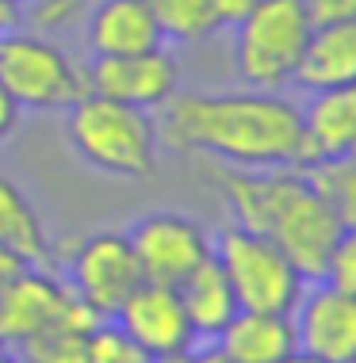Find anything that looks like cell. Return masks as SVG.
<instances>
[{
	"instance_id": "obj_1",
	"label": "cell",
	"mask_w": 356,
	"mask_h": 363,
	"mask_svg": "<svg viewBox=\"0 0 356 363\" xmlns=\"http://www.w3.org/2000/svg\"><path fill=\"white\" fill-rule=\"evenodd\" d=\"M157 138L234 169H303V107L276 92H173Z\"/></svg>"
},
{
	"instance_id": "obj_2",
	"label": "cell",
	"mask_w": 356,
	"mask_h": 363,
	"mask_svg": "<svg viewBox=\"0 0 356 363\" xmlns=\"http://www.w3.org/2000/svg\"><path fill=\"white\" fill-rule=\"evenodd\" d=\"M234 225L269 238L306 279H322L345 225L303 169H211Z\"/></svg>"
},
{
	"instance_id": "obj_3",
	"label": "cell",
	"mask_w": 356,
	"mask_h": 363,
	"mask_svg": "<svg viewBox=\"0 0 356 363\" xmlns=\"http://www.w3.org/2000/svg\"><path fill=\"white\" fill-rule=\"evenodd\" d=\"M65 134L77 157L107 176L142 180L157 169V123L142 107L85 92L69 107Z\"/></svg>"
},
{
	"instance_id": "obj_4",
	"label": "cell",
	"mask_w": 356,
	"mask_h": 363,
	"mask_svg": "<svg viewBox=\"0 0 356 363\" xmlns=\"http://www.w3.org/2000/svg\"><path fill=\"white\" fill-rule=\"evenodd\" d=\"M234 31L237 77L249 88L272 92V88L288 84L299 69L314 19L303 0H257Z\"/></svg>"
},
{
	"instance_id": "obj_5",
	"label": "cell",
	"mask_w": 356,
	"mask_h": 363,
	"mask_svg": "<svg viewBox=\"0 0 356 363\" xmlns=\"http://www.w3.org/2000/svg\"><path fill=\"white\" fill-rule=\"evenodd\" d=\"M211 252L230 279L242 310L291 313L295 302L303 298L306 283H311L269 238L249 233L242 225H226L219 241H211Z\"/></svg>"
},
{
	"instance_id": "obj_6",
	"label": "cell",
	"mask_w": 356,
	"mask_h": 363,
	"mask_svg": "<svg viewBox=\"0 0 356 363\" xmlns=\"http://www.w3.org/2000/svg\"><path fill=\"white\" fill-rule=\"evenodd\" d=\"M0 84L19 107L35 111H69L88 92L85 69L69 62L62 46L31 31L0 35Z\"/></svg>"
},
{
	"instance_id": "obj_7",
	"label": "cell",
	"mask_w": 356,
	"mask_h": 363,
	"mask_svg": "<svg viewBox=\"0 0 356 363\" xmlns=\"http://www.w3.org/2000/svg\"><path fill=\"white\" fill-rule=\"evenodd\" d=\"M138 283H142V268L126 233H92L69 257V291L100 318H115V310L131 298Z\"/></svg>"
},
{
	"instance_id": "obj_8",
	"label": "cell",
	"mask_w": 356,
	"mask_h": 363,
	"mask_svg": "<svg viewBox=\"0 0 356 363\" xmlns=\"http://www.w3.org/2000/svg\"><path fill=\"white\" fill-rule=\"evenodd\" d=\"M126 241H131V249L138 257L142 279L169 283V287H176L188 272H195L211 257V238L203 233V225L176 211L142 214L131 225Z\"/></svg>"
},
{
	"instance_id": "obj_9",
	"label": "cell",
	"mask_w": 356,
	"mask_h": 363,
	"mask_svg": "<svg viewBox=\"0 0 356 363\" xmlns=\"http://www.w3.org/2000/svg\"><path fill=\"white\" fill-rule=\"evenodd\" d=\"M295 340L322 363L356 359V294L333 287L330 279H314L291 310Z\"/></svg>"
},
{
	"instance_id": "obj_10",
	"label": "cell",
	"mask_w": 356,
	"mask_h": 363,
	"mask_svg": "<svg viewBox=\"0 0 356 363\" xmlns=\"http://www.w3.org/2000/svg\"><path fill=\"white\" fill-rule=\"evenodd\" d=\"M112 321L150 359L180 356V352H192V345H195V333H192V325H188L180 294H176V287H169V283L142 279L131 291V298L115 310Z\"/></svg>"
},
{
	"instance_id": "obj_11",
	"label": "cell",
	"mask_w": 356,
	"mask_h": 363,
	"mask_svg": "<svg viewBox=\"0 0 356 363\" xmlns=\"http://www.w3.org/2000/svg\"><path fill=\"white\" fill-rule=\"evenodd\" d=\"M85 84L96 96L153 111L176 92L180 69H176L173 54H165L157 46V50L123 54V57H92V65L85 69Z\"/></svg>"
},
{
	"instance_id": "obj_12",
	"label": "cell",
	"mask_w": 356,
	"mask_h": 363,
	"mask_svg": "<svg viewBox=\"0 0 356 363\" xmlns=\"http://www.w3.org/2000/svg\"><path fill=\"white\" fill-rule=\"evenodd\" d=\"M69 302V287L58 283L50 272H38L27 264L16 279L0 287V345H27L43 329L62 321Z\"/></svg>"
},
{
	"instance_id": "obj_13",
	"label": "cell",
	"mask_w": 356,
	"mask_h": 363,
	"mask_svg": "<svg viewBox=\"0 0 356 363\" xmlns=\"http://www.w3.org/2000/svg\"><path fill=\"white\" fill-rule=\"evenodd\" d=\"M165 43L150 0H92L88 12V50L92 57H123L157 50Z\"/></svg>"
},
{
	"instance_id": "obj_14",
	"label": "cell",
	"mask_w": 356,
	"mask_h": 363,
	"mask_svg": "<svg viewBox=\"0 0 356 363\" xmlns=\"http://www.w3.org/2000/svg\"><path fill=\"white\" fill-rule=\"evenodd\" d=\"M356 153V84L325 88L303 111V164Z\"/></svg>"
},
{
	"instance_id": "obj_15",
	"label": "cell",
	"mask_w": 356,
	"mask_h": 363,
	"mask_svg": "<svg viewBox=\"0 0 356 363\" xmlns=\"http://www.w3.org/2000/svg\"><path fill=\"white\" fill-rule=\"evenodd\" d=\"M291 81H299L306 92L356 84V19L314 23L311 43H306L303 62Z\"/></svg>"
},
{
	"instance_id": "obj_16",
	"label": "cell",
	"mask_w": 356,
	"mask_h": 363,
	"mask_svg": "<svg viewBox=\"0 0 356 363\" xmlns=\"http://www.w3.org/2000/svg\"><path fill=\"white\" fill-rule=\"evenodd\" d=\"M230 359L237 363H280L299 348L291 313H264V310H237L234 321L215 337Z\"/></svg>"
},
{
	"instance_id": "obj_17",
	"label": "cell",
	"mask_w": 356,
	"mask_h": 363,
	"mask_svg": "<svg viewBox=\"0 0 356 363\" xmlns=\"http://www.w3.org/2000/svg\"><path fill=\"white\" fill-rule=\"evenodd\" d=\"M176 294H180V306L188 313V325H192L195 340H215L234 321V313L242 310L234 298L230 279H226V272L215 260V252L176 283Z\"/></svg>"
},
{
	"instance_id": "obj_18",
	"label": "cell",
	"mask_w": 356,
	"mask_h": 363,
	"mask_svg": "<svg viewBox=\"0 0 356 363\" xmlns=\"http://www.w3.org/2000/svg\"><path fill=\"white\" fill-rule=\"evenodd\" d=\"M0 245L12 249L16 257H23L27 264H43L46 252H50L46 225L38 218V211L19 191V184H12L4 172H0Z\"/></svg>"
},
{
	"instance_id": "obj_19",
	"label": "cell",
	"mask_w": 356,
	"mask_h": 363,
	"mask_svg": "<svg viewBox=\"0 0 356 363\" xmlns=\"http://www.w3.org/2000/svg\"><path fill=\"white\" fill-rule=\"evenodd\" d=\"M303 172L314 184V191L333 207V214H338V222L345 230H356V153L303 164Z\"/></svg>"
},
{
	"instance_id": "obj_20",
	"label": "cell",
	"mask_w": 356,
	"mask_h": 363,
	"mask_svg": "<svg viewBox=\"0 0 356 363\" xmlns=\"http://www.w3.org/2000/svg\"><path fill=\"white\" fill-rule=\"evenodd\" d=\"M153 19L169 43H203L219 31V12L215 0H150Z\"/></svg>"
},
{
	"instance_id": "obj_21",
	"label": "cell",
	"mask_w": 356,
	"mask_h": 363,
	"mask_svg": "<svg viewBox=\"0 0 356 363\" xmlns=\"http://www.w3.org/2000/svg\"><path fill=\"white\" fill-rule=\"evenodd\" d=\"M23 363H88V333L69 329V325H50L27 345H19Z\"/></svg>"
},
{
	"instance_id": "obj_22",
	"label": "cell",
	"mask_w": 356,
	"mask_h": 363,
	"mask_svg": "<svg viewBox=\"0 0 356 363\" xmlns=\"http://www.w3.org/2000/svg\"><path fill=\"white\" fill-rule=\"evenodd\" d=\"M88 363H150V356L112 318H104L100 325L88 333Z\"/></svg>"
},
{
	"instance_id": "obj_23",
	"label": "cell",
	"mask_w": 356,
	"mask_h": 363,
	"mask_svg": "<svg viewBox=\"0 0 356 363\" xmlns=\"http://www.w3.org/2000/svg\"><path fill=\"white\" fill-rule=\"evenodd\" d=\"M322 279H330L333 287L356 294V230H341V238H338V245H333Z\"/></svg>"
},
{
	"instance_id": "obj_24",
	"label": "cell",
	"mask_w": 356,
	"mask_h": 363,
	"mask_svg": "<svg viewBox=\"0 0 356 363\" xmlns=\"http://www.w3.org/2000/svg\"><path fill=\"white\" fill-rule=\"evenodd\" d=\"M314 23H338V19H356V0H303Z\"/></svg>"
},
{
	"instance_id": "obj_25",
	"label": "cell",
	"mask_w": 356,
	"mask_h": 363,
	"mask_svg": "<svg viewBox=\"0 0 356 363\" xmlns=\"http://www.w3.org/2000/svg\"><path fill=\"white\" fill-rule=\"evenodd\" d=\"M257 0H215V12H219V27H237L245 16H249V8Z\"/></svg>"
},
{
	"instance_id": "obj_26",
	"label": "cell",
	"mask_w": 356,
	"mask_h": 363,
	"mask_svg": "<svg viewBox=\"0 0 356 363\" xmlns=\"http://www.w3.org/2000/svg\"><path fill=\"white\" fill-rule=\"evenodd\" d=\"M16 123H19V104L12 100V92L0 84V142L16 130Z\"/></svg>"
},
{
	"instance_id": "obj_27",
	"label": "cell",
	"mask_w": 356,
	"mask_h": 363,
	"mask_svg": "<svg viewBox=\"0 0 356 363\" xmlns=\"http://www.w3.org/2000/svg\"><path fill=\"white\" fill-rule=\"evenodd\" d=\"M23 268H27V260H23V257H16L12 249H4V245H0V287H4L8 279H16Z\"/></svg>"
},
{
	"instance_id": "obj_28",
	"label": "cell",
	"mask_w": 356,
	"mask_h": 363,
	"mask_svg": "<svg viewBox=\"0 0 356 363\" xmlns=\"http://www.w3.org/2000/svg\"><path fill=\"white\" fill-rule=\"evenodd\" d=\"M19 19H23V12H19L16 0H0V35H4V31H16Z\"/></svg>"
},
{
	"instance_id": "obj_29",
	"label": "cell",
	"mask_w": 356,
	"mask_h": 363,
	"mask_svg": "<svg viewBox=\"0 0 356 363\" xmlns=\"http://www.w3.org/2000/svg\"><path fill=\"white\" fill-rule=\"evenodd\" d=\"M192 363H237L230 359L219 345H211V348H200V352H192Z\"/></svg>"
},
{
	"instance_id": "obj_30",
	"label": "cell",
	"mask_w": 356,
	"mask_h": 363,
	"mask_svg": "<svg viewBox=\"0 0 356 363\" xmlns=\"http://www.w3.org/2000/svg\"><path fill=\"white\" fill-rule=\"evenodd\" d=\"M280 363H322V359H314V356H311V352H303V348H295V352H291V356H284Z\"/></svg>"
},
{
	"instance_id": "obj_31",
	"label": "cell",
	"mask_w": 356,
	"mask_h": 363,
	"mask_svg": "<svg viewBox=\"0 0 356 363\" xmlns=\"http://www.w3.org/2000/svg\"><path fill=\"white\" fill-rule=\"evenodd\" d=\"M150 363H192V352H180V356H157Z\"/></svg>"
},
{
	"instance_id": "obj_32",
	"label": "cell",
	"mask_w": 356,
	"mask_h": 363,
	"mask_svg": "<svg viewBox=\"0 0 356 363\" xmlns=\"http://www.w3.org/2000/svg\"><path fill=\"white\" fill-rule=\"evenodd\" d=\"M0 363H23L19 356H8V352H0Z\"/></svg>"
},
{
	"instance_id": "obj_33",
	"label": "cell",
	"mask_w": 356,
	"mask_h": 363,
	"mask_svg": "<svg viewBox=\"0 0 356 363\" xmlns=\"http://www.w3.org/2000/svg\"><path fill=\"white\" fill-rule=\"evenodd\" d=\"M0 352H4V345H0Z\"/></svg>"
},
{
	"instance_id": "obj_34",
	"label": "cell",
	"mask_w": 356,
	"mask_h": 363,
	"mask_svg": "<svg viewBox=\"0 0 356 363\" xmlns=\"http://www.w3.org/2000/svg\"><path fill=\"white\" fill-rule=\"evenodd\" d=\"M16 4H19V0H16Z\"/></svg>"
},
{
	"instance_id": "obj_35",
	"label": "cell",
	"mask_w": 356,
	"mask_h": 363,
	"mask_svg": "<svg viewBox=\"0 0 356 363\" xmlns=\"http://www.w3.org/2000/svg\"><path fill=\"white\" fill-rule=\"evenodd\" d=\"M85 4H88V0H85Z\"/></svg>"
},
{
	"instance_id": "obj_36",
	"label": "cell",
	"mask_w": 356,
	"mask_h": 363,
	"mask_svg": "<svg viewBox=\"0 0 356 363\" xmlns=\"http://www.w3.org/2000/svg\"><path fill=\"white\" fill-rule=\"evenodd\" d=\"M352 363H356V359H352Z\"/></svg>"
}]
</instances>
